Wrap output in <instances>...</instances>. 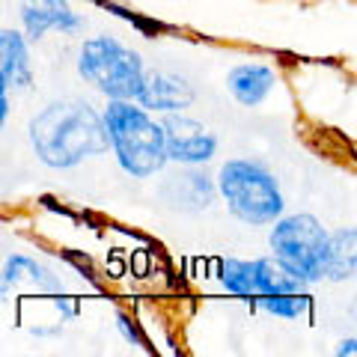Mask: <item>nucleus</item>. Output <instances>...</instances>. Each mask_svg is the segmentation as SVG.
I'll return each instance as SVG.
<instances>
[{"label":"nucleus","mask_w":357,"mask_h":357,"mask_svg":"<svg viewBox=\"0 0 357 357\" xmlns=\"http://www.w3.org/2000/svg\"><path fill=\"white\" fill-rule=\"evenodd\" d=\"M30 143L42 164L69 170L93 155L107 152V131L102 114L81 102L48 105L30 122Z\"/></svg>","instance_id":"obj_1"},{"label":"nucleus","mask_w":357,"mask_h":357,"mask_svg":"<svg viewBox=\"0 0 357 357\" xmlns=\"http://www.w3.org/2000/svg\"><path fill=\"white\" fill-rule=\"evenodd\" d=\"M107 146L114 149L119 167L134 178H149L167 164L164 128L137 102H110L105 110Z\"/></svg>","instance_id":"obj_2"},{"label":"nucleus","mask_w":357,"mask_h":357,"mask_svg":"<svg viewBox=\"0 0 357 357\" xmlns=\"http://www.w3.org/2000/svg\"><path fill=\"white\" fill-rule=\"evenodd\" d=\"M218 191L229 211L250 227H268L283 215V191L277 178L256 161H227L218 176Z\"/></svg>","instance_id":"obj_3"},{"label":"nucleus","mask_w":357,"mask_h":357,"mask_svg":"<svg viewBox=\"0 0 357 357\" xmlns=\"http://www.w3.org/2000/svg\"><path fill=\"white\" fill-rule=\"evenodd\" d=\"M77 72L110 102H134L146 75L140 54L114 36L86 39L77 54Z\"/></svg>","instance_id":"obj_4"},{"label":"nucleus","mask_w":357,"mask_h":357,"mask_svg":"<svg viewBox=\"0 0 357 357\" xmlns=\"http://www.w3.org/2000/svg\"><path fill=\"white\" fill-rule=\"evenodd\" d=\"M271 250L274 259H280L304 283H316L325 268L328 229L312 215H280L271 229Z\"/></svg>","instance_id":"obj_5"},{"label":"nucleus","mask_w":357,"mask_h":357,"mask_svg":"<svg viewBox=\"0 0 357 357\" xmlns=\"http://www.w3.org/2000/svg\"><path fill=\"white\" fill-rule=\"evenodd\" d=\"M161 128H164L167 161L197 167V164H206V161L215 158L218 137L203 126V122L188 119V116H167L161 122Z\"/></svg>","instance_id":"obj_6"},{"label":"nucleus","mask_w":357,"mask_h":357,"mask_svg":"<svg viewBox=\"0 0 357 357\" xmlns=\"http://www.w3.org/2000/svg\"><path fill=\"white\" fill-rule=\"evenodd\" d=\"M36 289L39 295H48L54 304L60 307V316H75L77 307L72 304L69 298H66V289L60 283L57 274H51L45 265H39L36 259H30V256H9L6 265H3V274H0V292H13V289Z\"/></svg>","instance_id":"obj_7"},{"label":"nucleus","mask_w":357,"mask_h":357,"mask_svg":"<svg viewBox=\"0 0 357 357\" xmlns=\"http://www.w3.org/2000/svg\"><path fill=\"white\" fill-rule=\"evenodd\" d=\"M194 86L178 75H167V72H146L143 75V84H140V93H137V102L140 107H146L149 114H176V110H185L194 105Z\"/></svg>","instance_id":"obj_8"},{"label":"nucleus","mask_w":357,"mask_h":357,"mask_svg":"<svg viewBox=\"0 0 357 357\" xmlns=\"http://www.w3.org/2000/svg\"><path fill=\"white\" fill-rule=\"evenodd\" d=\"M21 24H24L30 42H39L48 30H60L72 36L84 27V18L66 0H27L21 6Z\"/></svg>","instance_id":"obj_9"},{"label":"nucleus","mask_w":357,"mask_h":357,"mask_svg":"<svg viewBox=\"0 0 357 357\" xmlns=\"http://www.w3.org/2000/svg\"><path fill=\"white\" fill-rule=\"evenodd\" d=\"M274 84H277V75L271 66H265V63H241L227 77V89L244 107L262 105L265 98L274 93Z\"/></svg>","instance_id":"obj_10"},{"label":"nucleus","mask_w":357,"mask_h":357,"mask_svg":"<svg viewBox=\"0 0 357 357\" xmlns=\"http://www.w3.org/2000/svg\"><path fill=\"white\" fill-rule=\"evenodd\" d=\"M253 289H256L253 298H268V295L307 292V283L289 271L280 259L265 256V259H253Z\"/></svg>","instance_id":"obj_11"},{"label":"nucleus","mask_w":357,"mask_h":357,"mask_svg":"<svg viewBox=\"0 0 357 357\" xmlns=\"http://www.w3.org/2000/svg\"><path fill=\"white\" fill-rule=\"evenodd\" d=\"M0 75L9 86H27L33 81L27 36L18 30H0Z\"/></svg>","instance_id":"obj_12"},{"label":"nucleus","mask_w":357,"mask_h":357,"mask_svg":"<svg viewBox=\"0 0 357 357\" xmlns=\"http://www.w3.org/2000/svg\"><path fill=\"white\" fill-rule=\"evenodd\" d=\"M357 265V232L340 229L328 232V250H325V268H321V280H349Z\"/></svg>","instance_id":"obj_13"},{"label":"nucleus","mask_w":357,"mask_h":357,"mask_svg":"<svg viewBox=\"0 0 357 357\" xmlns=\"http://www.w3.org/2000/svg\"><path fill=\"white\" fill-rule=\"evenodd\" d=\"M220 283L227 286V292L238 295V298H253V262L244 259H227L220 265Z\"/></svg>","instance_id":"obj_14"},{"label":"nucleus","mask_w":357,"mask_h":357,"mask_svg":"<svg viewBox=\"0 0 357 357\" xmlns=\"http://www.w3.org/2000/svg\"><path fill=\"white\" fill-rule=\"evenodd\" d=\"M259 307L274 312L280 319H298L310 310V295L307 292H289V295H268V298H256Z\"/></svg>","instance_id":"obj_15"},{"label":"nucleus","mask_w":357,"mask_h":357,"mask_svg":"<svg viewBox=\"0 0 357 357\" xmlns=\"http://www.w3.org/2000/svg\"><path fill=\"white\" fill-rule=\"evenodd\" d=\"M116 325H119L122 337H126L128 342H134V345H146V337H143V333H140V328L134 325V321H131L128 316H122V312H119V316H116Z\"/></svg>","instance_id":"obj_16"},{"label":"nucleus","mask_w":357,"mask_h":357,"mask_svg":"<svg viewBox=\"0 0 357 357\" xmlns=\"http://www.w3.org/2000/svg\"><path fill=\"white\" fill-rule=\"evenodd\" d=\"M6 116H9V84H6V77L0 75V128H3Z\"/></svg>","instance_id":"obj_17"},{"label":"nucleus","mask_w":357,"mask_h":357,"mask_svg":"<svg viewBox=\"0 0 357 357\" xmlns=\"http://www.w3.org/2000/svg\"><path fill=\"white\" fill-rule=\"evenodd\" d=\"M354 345H357L354 340H349V342H342V345H340V349H337V354H340V357H345V354H354Z\"/></svg>","instance_id":"obj_18"}]
</instances>
